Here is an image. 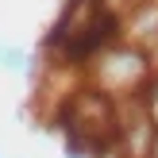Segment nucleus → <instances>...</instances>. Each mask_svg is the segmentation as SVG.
Masks as SVG:
<instances>
[{
	"instance_id": "obj_2",
	"label": "nucleus",
	"mask_w": 158,
	"mask_h": 158,
	"mask_svg": "<svg viewBox=\"0 0 158 158\" xmlns=\"http://www.w3.org/2000/svg\"><path fill=\"white\" fill-rule=\"evenodd\" d=\"M0 69L4 73H31L35 69V54L19 43H0Z\"/></svg>"
},
{
	"instance_id": "obj_1",
	"label": "nucleus",
	"mask_w": 158,
	"mask_h": 158,
	"mask_svg": "<svg viewBox=\"0 0 158 158\" xmlns=\"http://www.w3.org/2000/svg\"><path fill=\"white\" fill-rule=\"evenodd\" d=\"M158 77V66H154V54L143 50L135 43H112L97 54V58L85 66V85L100 89L104 97H112L116 104L120 100H135V97H147Z\"/></svg>"
},
{
	"instance_id": "obj_3",
	"label": "nucleus",
	"mask_w": 158,
	"mask_h": 158,
	"mask_svg": "<svg viewBox=\"0 0 158 158\" xmlns=\"http://www.w3.org/2000/svg\"><path fill=\"white\" fill-rule=\"evenodd\" d=\"M147 104H151V116H154V127H158V77L151 85V93H147Z\"/></svg>"
}]
</instances>
